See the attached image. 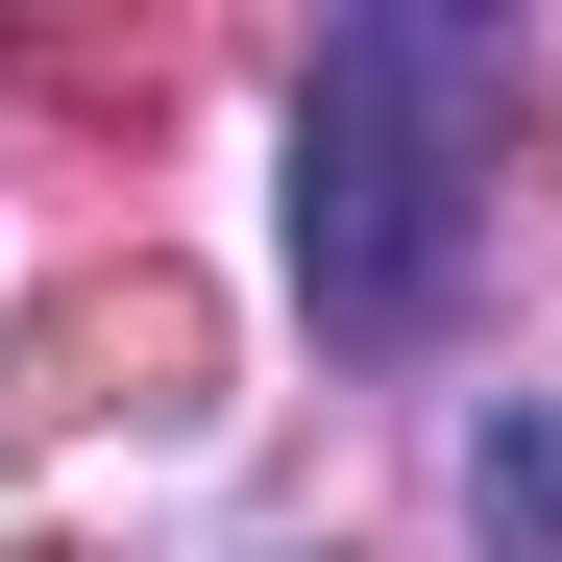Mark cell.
Masks as SVG:
<instances>
[{"instance_id": "obj_1", "label": "cell", "mask_w": 562, "mask_h": 562, "mask_svg": "<svg viewBox=\"0 0 562 562\" xmlns=\"http://www.w3.org/2000/svg\"><path fill=\"white\" fill-rule=\"evenodd\" d=\"M490 99H514V49L464 0H342L318 25V99H294V294H318V342H416L464 294Z\"/></svg>"}]
</instances>
